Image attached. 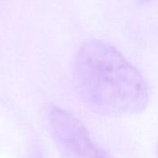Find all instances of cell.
<instances>
[{"label":"cell","mask_w":158,"mask_h":158,"mask_svg":"<svg viewBox=\"0 0 158 158\" xmlns=\"http://www.w3.org/2000/svg\"><path fill=\"white\" fill-rule=\"evenodd\" d=\"M95 158H111V157L109 156V154L106 152H104L103 150L100 149Z\"/></svg>","instance_id":"cell-3"},{"label":"cell","mask_w":158,"mask_h":158,"mask_svg":"<svg viewBox=\"0 0 158 158\" xmlns=\"http://www.w3.org/2000/svg\"><path fill=\"white\" fill-rule=\"evenodd\" d=\"M50 122L56 140L68 158H95L100 148L93 144L82 122L72 114L53 107Z\"/></svg>","instance_id":"cell-2"},{"label":"cell","mask_w":158,"mask_h":158,"mask_svg":"<svg viewBox=\"0 0 158 158\" xmlns=\"http://www.w3.org/2000/svg\"><path fill=\"white\" fill-rule=\"evenodd\" d=\"M74 76L84 102L98 113L134 114L148 104V87L140 73L120 51L102 40H89L78 49Z\"/></svg>","instance_id":"cell-1"}]
</instances>
